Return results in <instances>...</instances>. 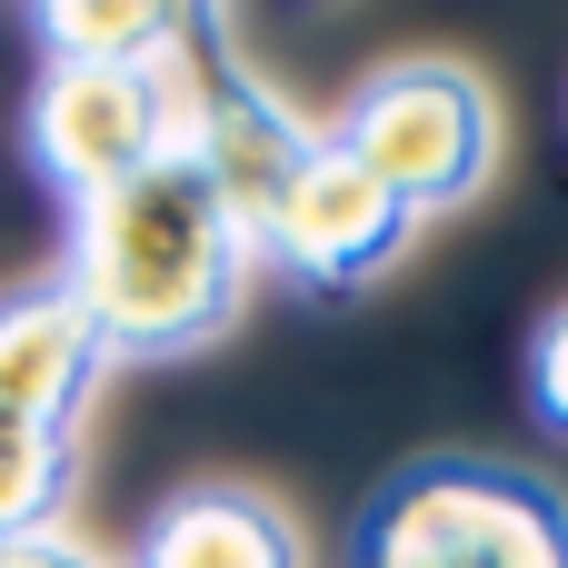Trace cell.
<instances>
[{
	"label": "cell",
	"instance_id": "obj_11",
	"mask_svg": "<svg viewBox=\"0 0 568 568\" xmlns=\"http://www.w3.org/2000/svg\"><path fill=\"white\" fill-rule=\"evenodd\" d=\"M0 568H130V559H110L70 529H30V539H0Z\"/></svg>",
	"mask_w": 568,
	"mask_h": 568
},
{
	"label": "cell",
	"instance_id": "obj_4",
	"mask_svg": "<svg viewBox=\"0 0 568 568\" xmlns=\"http://www.w3.org/2000/svg\"><path fill=\"white\" fill-rule=\"evenodd\" d=\"M20 140L40 160V180L70 210H90V200H110L120 180L160 170L190 140L180 60H40Z\"/></svg>",
	"mask_w": 568,
	"mask_h": 568
},
{
	"label": "cell",
	"instance_id": "obj_1",
	"mask_svg": "<svg viewBox=\"0 0 568 568\" xmlns=\"http://www.w3.org/2000/svg\"><path fill=\"white\" fill-rule=\"evenodd\" d=\"M260 280V240L230 210V190L200 170V150L180 140L160 170L120 180L110 200L70 210V300L90 310L110 369H150V359H190L210 339L240 329Z\"/></svg>",
	"mask_w": 568,
	"mask_h": 568
},
{
	"label": "cell",
	"instance_id": "obj_7",
	"mask_svg": "<svg viewBox=\"0 0 568 568\" xmlns=\"http://www.w3.org/2000/svg\"><path fill=\"white\" fill-rule=\"evenodd\" d=\"M130 568H310V539H300V519L270 489L200 479V489H180V499L150 509Z\"/></svg>",
	"mask_w": 568,
	"mask_h": 568
},
{
	"label": "cell",
	"instance_id": "obj_3",
	"mask_svg": "<svg viewBox=\"0 0 568 568\" xmlns=\"http://www.w3.org/2000/svg\"><path fill=\"white\" fill-rule=\"evenodd\" d=\"M409 220H439V210H469L499 170V90L469 70V60H379L349 100H339V130H329Z\"/></svg>",
	"mask_w": 568,
	"mask_h": 568
},
{
	"label": "cell",
	"instance_id": "obj_9",
	"mask_svg": "<svg viewBox=\"0 0 568 568\" xmlns=\"http://www.w3.org/2000/svg\"><path fill=\"white\" fill-rule=\"evenodd\" d=\"M70 489H80V439H50V429L0 419V539L60 529Z\"/></svg>",
	"mask_w": 568,
	"mask_h": 568
},
{
	"label": "cell",
	"instance_id": "obj_2",
	"mask_svg": "<svg viewBox=\"0 0 568 568\" xmlns=\"http://www.w3.org/2000/svg\"><path fill=\"white\" fill-rule=\"evenodd\" d=\"M339 568H568V499L509 459H399L359 499Z\"/></svg>",
	"mask_w": 568,
	"mask_h": 568
},
{
	"label": "cell",
	"instance_id": "obj_10",
	"mask_svg": "<svg viewBox=\"0 0 568 568\" xmlns=\"http://www.w3.org/2000/svg\"><path fill=\"white\" fill-rule=\"evenodd\" d=\"M519 389H529V419L568 439V300L559 310H539V329H529V349H519Z\"/></svg>",
	"mask_w": 568,
	"mask_h": 568
},
{
	"label": "cell",
	"instance_id": "obj_5",
	"mask_svg": "<svg viewBox=\"0 0 568 568\" xmlns=\"http://www.w3.org/2000/svg\"><path fill=\"white\" fill-rule=\"evenodd\" d=\"M250 240H260V270L300 280L310 300H349V290H369V280L399 270V250L419 240V220L320 130V140L300 150V170L260 200Z\"/></svg>",
	"mask_w": 568,
	"mask_h": 568
},
{
	"label": "cell",
	"instance_id": "obj_6",
	"mask_svg": "<svg viewBox=\"0 0 568 568\" xmlns=\"http://www.w3.org/2000/svg\"><path fill=\"white\" fill-rule=\"evenodd\" d=\"M100 379H110V349H100L90 310L60 280L0 300V419L50 429V439H80V409H90Z\"/></svg>",
	"mask_w": 568,
	"mask_h": 568
},
{
	"label": "cell",
	"instance_id": "obj_8",
	"mask_svg": "<svg viewBox=\"0 0 568 568\" xmlns=\"http://www.w3.org/2000/svg\"><path fill=\"white\" fill-rule=\"evenodd\" d=\"M180 30H190V10H170V0H50V10H30V40L50 50V60H180Z\"/></svg>",
	"mask_w": 568,
	"mask_h": 568
}]
</instances>
